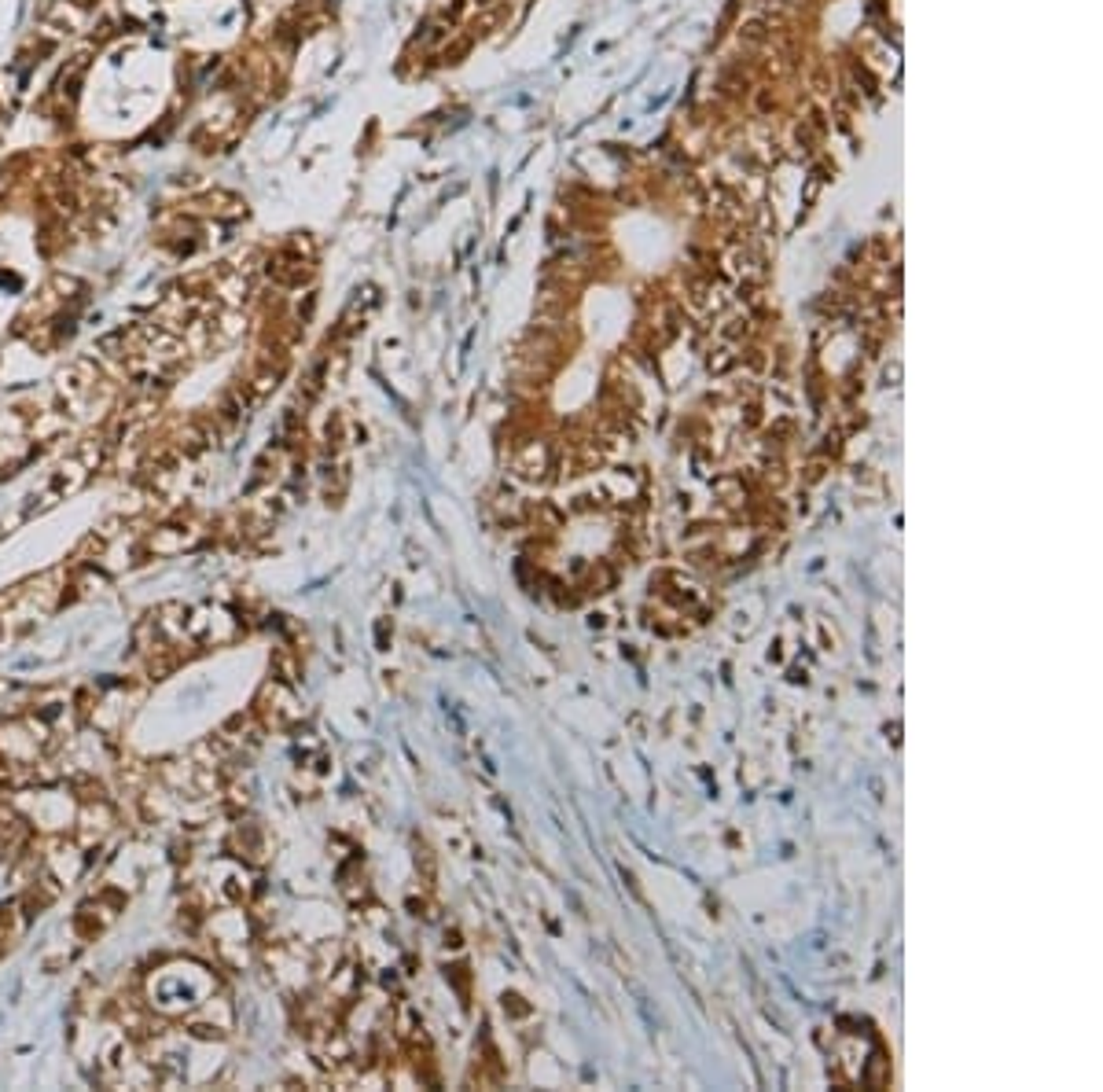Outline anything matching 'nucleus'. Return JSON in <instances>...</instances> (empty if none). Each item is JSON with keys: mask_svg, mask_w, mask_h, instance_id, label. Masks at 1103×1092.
I'll use <instances>...</instances> for the list:
<instances>
[{"mask_svg": "<svg viewBox=\"0 0 1103 1092\" xmlns=\"http://www.w3.org/2000/svg\"><path fill=\"white\" fill-rule=\"evenodd\" d=\"M78 824H82V843H85V846H92V843H100V839L110 832L114 813H110L103 802H96V806H85V809H82Z\"/></svg>", "mask_w": 1103, "mask_h": 1092, "instance_id": "obj_1", "label": "nucleus"}, {"mask_svg": "<svg viewBox=\"0 0 1103 1092\" xmlns=\"http://www.w3.org/2000/svg\"><path fill=\"white\" fill-rule=\"evenodd\" d=\"M26 839H30L26 820L15 813H0V857H15L26 846Z\"/></svg>", "mask_w": 1103, "mask_h": 1092, "instance_id": "obj_2", "label": "nucleus"}]
</instances>
